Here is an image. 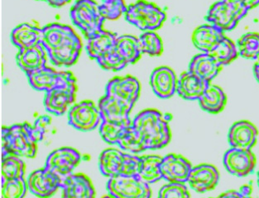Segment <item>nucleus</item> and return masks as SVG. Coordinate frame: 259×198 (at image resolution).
Returning a JSON list of instances; mask_svg holds the SVG:
<instances>
[{"mask_svg": "<svg viewBox=\"0 0 259 198\" xmlns=\"http://www.w3.org/2000/svg\"><path fill=\"white\" fill-rule=\"evenodd\" d=\"M42 45L51 63L59 67L75 64L82 50L81 41L74 30L70 26L58 23L44 27Z\"/></svg>", "mask_w": 259, "mask_h": 198, "instance_id": "obj_1", "label": "nucleus"}, {"mask_svg": "<svg viewBox=\"0 0 259 198\" xmlns=\"http://www.w3.org/2000/svg\"><path fill=\"white\" fill-rule=\"evenodd\" d=\"M169 114H161L155 109L139 112L133 120V125L139 133L147 150H160L167 146L171 139Z\"/></svg>", "mask_w": 259, "mask_h": 198, "instance_id": "obj_2", "label": "nucleus"}, {"mask_svg": "<svg viewBox=\"0 0 259 198\" xmlns=\"http://www.w3.org/2000/svg\"><path fill=\"white\" fill-rule=\"evenodd\" d=\"M2 153L20 158H34L37 142L32 136V125L27 122L2 128Z\"/></svg>", "mask_w": 259, "mask_h": 198, "instance_id": "obj_3", "label": "nucleus"}, {"mask_svg": "<svg viewBox=\"0 0 259 198\" xmlns=\"http://www.w3.org/2000/svg\"><path fill=\"white\" fill-rule=\"evenodd\" d=\"M141 157L107 149L99 158V168L103 175L112 178L118 176L139 175Z\"/></svg>", "mask_w": 259, "mask_h": 198, "instance_id": "obj_4", "label": "nucleus"}, {"mask_svg": "<svg viewBox=\"0 0 259 198\" xmlns=\"http://www.w3.org/2000/svg\"><path fill=\"white\" fill-rule=\"evenodd\" d=\"M248 11L239 0H220L209 8L205 20L225 33L236 28Z\"/></svg>", "mask_w": 259, "mask_h": 198, "instance_id": "obj_5", "label": "nucleus"}, {"mask_svg": "<svg viewBox=\"0 0 259 198\" xmlns=\"http://www.w3.org/2000/svg\"><path fill=\"white\" fill-rule=\"evenodd\" d=\"M126 21L143 32H154L163 25L166 14L153 3L139 0L127 6Z\"/></svg>", "mask_w": 259, "mask_h": 198, "instance_id": "obj_6", "label": "nucleus"}, {"mask_svg": "<svg viewBox=\"0 0 259 198\" xmlns=\"http://www.w3.org/2000/svg\"><path fill=\"white\" fill-rule=\"evenodd\" d=\"M72 23L83 32L87 40L104 31L100 6L94 0H77L70 11Z\"/></svg>", "mask_w": 259, "mask_h": 198, "instance_id": "obj_7", "label": "nucleus"}, {"mask_svg": "<svg viewBox=\"0 0 259 198\" xmlns=\"http://www.w3.org/2000/svg\"><path fill=\"white\" fill-rule=\"evenodd\" d=\"M113 198H151L152 190L147 182L136 176H118L109 178L106 185Z\"/></svg>", "mask_w": 259, "mask_h": 198, "instance_id": "obj_8", "label": "nucleus"}, {"mask_svg": "<svg viewBox=\"0 0 259 198\" xmlns=\"http://www.w3.org/2000/svg\"><path fill=\"white\" fill-rule=\"evenodd\" d=\"M27 77L32 89L46 93L60 87L76 85V79L71 72L57 71L48 66L27 75Z\"/></svg>", "mask_w": 259, "mask_h": 198, "instance_id": "obj_9", "label": "nucleus"}, {"mask_svg": "<svg viewBox=\"0 0 259 198\" xmlns=\"http://www.w3.org/2000/svg\"><path fill=\"white\" fill-rule=\"evenodd\" d=\"M68 122L80 131H91L102 122L98 106L92 101H82L71 106L68 112Z\"/></svg>", "mask_w": 259, "mask_h": 198, "instance_id": "obj_10", "label": "nucleus"}, {"mask_svg": "<svg viewBox=\"0 0 259 198\" xmlns=\"http://www.w3.org/2000/svg\"><path fill=\"white\" fill-rule=\"evenodd\" d=\"M62 178L53 171L47 169H37L32 172L27 180V188L31 193L40 198L53 196L62 186Z\"/></svg>", "mask_w": 259, "mask_h": 198, "instance_id": "obj_11", "label": "nucleus"}, {"mask_svg": "<svg viewBox=\"0 0 259 198\" xmlns=\"http://www.w3.org/2000/svg\"><path fill=\"white\" fill-rule=\"evenodd\" d=\"M80 160L81 155L75 149L64 147L53 151L48 155L45 167L64 178L72 173Z\"/></svg>", "mask_w": 259, "mask_h": 198, "instance_id": "obj_12", "label": "nucleus"}, {"mask_svg": "<svg viewBox=\"0 0 259 198\" xmlns=\"http://www.w3.org/2000/svg\"><path fill=\"white\" fill-rule=\"evenodd\" d=\"M140 90V83L137 78L131 76H118L109 80L105 88V94L134 107L139 99Z\"/></svg>", "mask_w": 259, "mask_h": 198, "instance_id": "obj_13", "label": "nucleus"}, {"mask_svg": "<svg viewBox=\"0 0 259 198\" xmlns=\"http://www.w3.org/2000/svg\"><path fill=\"white\" fill-rule=\"evenodd\" d=\"M223 163L229 173L243 178L254 171L257 159L251 151L230 148L224 155Z\"/></svg>", "mask_w": 259, "mask_h": 198, "instance_id": "obj_14", "label": "nucleus"}, {"mask_svg": "<svg viewBox=\"0 0 259 198\" xmlns=\"http://www.w3.org/2000/svg\"><path fill=\"white\" fill-rule=\"evenodd\" d=\"M98 107L103 121L118 123L125 126L132 125L133 120L130 119V114L133 107L123 101L105 94L99 101Z\"/></svg>", "mask_w": 259, "mask_h": 198, "instance_id": "obj_15", "label": "nucleus"}, {"mask_svg": "<svg viewBox=\"0 0 259 198\" xmlns=\"http://www.w3.org/2000/svg\"><path fill=\"white\" fill-rule=\"evenodd\" d=\"M77 85L60 87L47 92L44 97V107L51 114L62 116L75 100Z\"/></svg>", "mask_w": 259, "mask_h": 198, "instance_id": "obj_16", "label": "nucleus"}, {"mask_svg": "<svg viewBox=\"0 0 259 198\" xmlns=\"http://www.w3.org/2000/svg\"><path fill=\"white\" fill-rule=\"evenodd\" d=\"M191 169V162L181 155L169 154L161 160V175L168 182L186 183Z\"/></svg>", "mask_w": 259, "mask_h": 198, "instance_id": "obj_17", "label": "nucleus"}, {"mask_svg": "<svg viewBox=\"0 0 259 198\" xmlns=\"http://www.w3.org/2000/svg\"><path fill=\"white\" fill-rule=\"evenodd\" d=\"M258 130L252 122L239 121L234 123L228 133L231 148L251 151L257 142Z\"/></svg>", "mask_w": 259, "mask_h": 198, "instance_id": "obj_18", "label": "nucleus"}, {"mask_svg": "<svg viewBox=\"0 0 259 198\" xmlns=\"http://www.w3.org/2000/svg\"><path fill=\"white\" fill-rule=\"evenodd\" d=\"M220 180L218 169L211 164H199L192 167L187 182L194 191L204 193L215 188Z\"/></svg>", "mask_w": 259, "mask_h": 198, "instance_id": "obj_19", "label": "nucleus"}, {"mask_svg": "<svg viewBox=\"0 0 259 198\" xmlns=\"http://www.w3.org/2000/svg\"><path fill=\"white\" fill-rule=\"evenodd\" d=\"M48 55L42 43L18 50L16 60L18 67L26 76L45 67Z\"/></svg>", "mask_w": 259, "mask_h": 198, "instance_id": "obj_20", "label": "nucleus"}, {"mask_svg": "<svg viewBox=\"0 0 259 198\" xmlns=\"http://www.w3.org/2000/svg\"><path fill=\"white\" fill-rule=\"evenodd\" d=\"M178 79L175 72L166 66L155 69L150 76L152 91L162 99L172 97L177 93Z\"/></svg>", "mask_w": 259, "mask_h": 198, "instance_id": "obj_21", "label": "nucleus"}, {"mask_svg": "<svg viewBox=\"0 0 259 198\" xmlns=\"http://www.w3.org/2000/svg\"><path fill=\"white\" fill-rule=\"evenodd\" d=\"M62 198H96L93 184L84 173H71L62 178Z\"/></svg>", "mask_w": 259, "mask_h": 198, "instance_id": "obj_22", "label": "nucleus"}, {"mask_svg": "<svg viewBox=\"0 0 259 198\" xmlns=\"http://www.w3.org/2000/svg\"><path fill=\"white\" fill-rule=\"evenodd\" d=\"M209 84L188 71L178 78L177 94L185 100H199Z\"/></svg>", "mask_w": 259, "mask_h": 198, "instance_id": "obj_23", "label": "nucleus"}, {"mask_svg": "<svg viewBox=\"0 0 259 198\" xmlns=\"http://www.w3.org/2000/svg\"><path fill=\"white\" fill-rule=\"evenodd\" d=\"M223 67L209 53H200L195 55L189 64L188 71L198 77L210 83L218 76Z\"/></svg>", "mask_w": 259, "mask_h": 198, "instance_id": "obj_24", "label": "nucleus"}, {"mask_svg": "<svg viewBox=\"0 0 259 198\" xmlns=\"http://www.w3.org/2000/svg\"><path fill=\"white\" fill-rule=\"evenodd\" d=\"M225 37V32L208 23L198 27L194 31L191 39L198 50L204 53H210Z\"/></svg>", "mask_w": 259, "mask_h": 198, "instance_id": "obj_25", "label": "nucleus"}, {"mask_svg": "<svg viewBox=\"0 0 259 198\" xmlns=\"http://www.w3.org/2000/svg\"><path fill=\"white\" fill-rule=\"evenodd\" d=\"M11 42L18 50L42 43L44 28L31 23H23L11 32Z\"/></svg>", "mask_w": 259, "mask_h": 198, "instance_id": "obj_26", "label": "nucleus"}, {"mask_svg": "<svg viewBox=\"0 0 259 198\" xmlns=\"http://www.w3.org/2000/svg\"><path fill=\"white\" fill-rule=\"evenodd\" d=\"M117 38L116 33L104 30L99 34L87 40L85 46L87 54L91 59H98L114 47Z\"/></svg>", "mask_w": 259, "mask_h": 198, "instance_id": "obj_27", "label": "nucleus"}, {"mask_svg": "<svg viewBox=\"0 0 259 198\" xmlns=\"http://www.w3.org/2000/svg\"><path fill=\"white\" fill-rule=\"evenodd\" d=\"M198 101L204 111L209 113L217 114L225 109L227 97L221 87L209 84L205 93Z\"/></svg>", "mask_w": 259, "mask_h": 198, "instance_id": "obj_28", "label": "nucleus"}, {"mask_svg": "<svg viewBox=\"0 0 259 198\" xmlns=\"http://www.w3.org/2000/svg\"><path fill=\"white\" fill-rule=\"evenodd\" d=\"M114 48L127 62V64H135L141 58L142 53L139 48V38L134 36L123 35L118 37Z\"/></svg>", "mask_w": 259, "mask_h": 198, "instance_id": "obj_29", "label": "nucleus"}, {"mask_svg": "<svg viewBox=\"0 0 259 198\" xmlns=\"http://www.w3.org/2000/svg\"><path fill=\"white\" fill-rule=\"evenodd\" d=\"M162 158L158 155H144L141 157L139 178L148 184L162 179L161 164Z\"/></svg>", "mask_w": 259, "mask_h": 198, "instance_id": "obj_30", "label": "nucleus"}, {"mask_svg": "<svg viewBox=\"0 0 259 198\" xmlns=\"http://www.w3.org/2000/svg\"><path fill=\"white\" fill-rule=\"evenodd\" d=\"M222 67L229 65L239 56L236 44L225 36L209 53Z\"/></svg>", "mask_w": 259, "mask_h": 198, "instance_id": "obj_31", "label": "nucleus"}, {"mask_svg": "<svg viewBox=\"0 0 259 198\" xmlns=\"http://www.w3.org/2000/svg\"><path fill=\"white\" fill-rule=\"evenodd\" d=\"M25 173V164L20 157L2 153L1 175L3 179H16L23 178Z\"/></svg>", "mask_w": 259, "mask_h": 198, "instance_id": "obj_32", "label": "nucleus"}, {"mask_svg": "<svg viewBox=\"0 0 259 198\" xmlns=\"http://www.w3.org/2000/svg\"><path fill=\"white\" fill-rule=\"evenodd\" d=\"M237 48L239 55L243 59H259V33L248 32L239 37L237 41Z\"/></svg>", "mask_w": 259, "mask_h": 198, "instance_id": "obj_33", "label": "nucleus"}, {"mask_svg": "<svg viewBox=\"0 0 259 198\" xmlns=\"http://www.w3.org/2000/svg\"><path fill=\"white\" fill-rule=\"evenodd\" d=\"M123 151L133 154H141L147 151L145 144L143 142L139 133L135 130L134 125L126 126L122 137L117 144Z\"/></svg>", "mask_w": 259, "mask_h": 198, "instance_id": "obj_34", "label": "nucleus"}, {"mask_svg": "<svg viewBox=\"0 0 259 198\" xmlns=\"http://www.w3.org/2000/svg\"><path fill=\"white\" fill-rule=\"evenodd\" d=\"M142 55L159 56L163 52V43L161 37L155 32H144L139 38Z\"/></svg>", "mask_w": 259, "mask_h": 198, "instance_id": "obj_35", "label": "nucleus"}, {"mask_svg": "<svg viewBox=\"0 0 259 198\" xmlns=\"http://www.w3.org/2000/svg\"><path fill=\"white\" fill-rule=\"evenodd\" d=\"M100 12L104 20L114 21L126 14L127 6L124 0H101Z\"/></svg>", "mask_w": 259, "mask_h": 198, "instance_id": "obj_36", "label": "nucleus"}, {"mask_svg": "<svg viewBox=\"0 0 259 198\" xmlns=\"http://www.w3.org/2000/svg\"><path fill=\"white\" fill-rule=\"evenodd\" d=\"M27 182L24 178L3 179L1 183V197L24 198L27 193Z\"/></svg>", "mask_w": 259, "mask_h": 198, "instance_id": "obj_37", "label": "nucleus"}, {"mask_svg": "<svg viewBox=\"0 0 259 198\" xmlns=\"http://www.w3.org/2000/svg\"><path fill=\"white\" fill-rule=\"evenodd\" d=\"M96 61L105 71H114V72L122 71L123 69L125 68L126 66L128 65L127 62L123 59V57L121 56L118 51L115 50L114 46L107 53H105V55L96 59Z\"/></svg>", "mask_w": 259, "mask_h": 198, "instance_id": "obj_38", "label": "nucleus"}, {"mask_svg": "<svg viewBox=\"0 0 259 198\" xmlns=\"http://www.w3.org/2000/svg\"><path fill=\"white\" fill-rule=\"evenodd\" d=\"M125 127V125H120L118 123L102 120V122L100 125V134L105 142L111 145H117Z\"/></svg>", "mask_w": 259, "mask_h": 198, "instance_id": "obj_39", "label": "nucleus"}, {"mask_svg": "<svg viewBox=\"0 0 259 198\" xmlns=\"http://www.w3.org/2000/svg\"><path fill=\"white\" fill-rule=\"evenodd\" d=\"M191 195L185 183L169 182L158 192V198H190Z\"/></svg>", "mask_w": 259, "mask_h": 198, "instance_id": "obj_40", "label": "nucleus"}, {"mask_svg": "<svg viewBox=\"0 0 259 198\" xmlns=\"http://www.w3.org/2000/svg\"><path fill=\"white\" fill-rule=\"evenodd\" d=\"M51 124V117L49 116H41L36 119L33 125H32V132L33 138L37 143L44 139V134Z\"/></svg>", "mask_w": 259, "mask_h": 198, "instance_id": "obj_41", "label": "nucleus"}, {"mask_svg": "<svg viewBox=\"0 0 259 198\" xmlns=\"http://www.w3.org/2000/svg\"><path fill=\"white\" fill-rule=\"evenodd\" d=\"M252 191V189L251 186L244 185L239 189V191L230 190V191H225L217 198H252L251 196Z\"/></svg>", "mask_w": 259, "mask_h": 198, "instance_id": "obj_42", "label": "nucleus"}, {"mask_svg": "<svg viewBox=\"0 0 259 198\" xmlns=\"http://www.w3.org/2000/svg\"><path fill=\"white\" fill-rule=\"evenodd\" d=\"M48 5L54 8H61L71 2V0H45Z\"/></svg>", "mask_w": 259, "mask_h": 198, "instance_id": "obj_43", "label": "nucleus"}, {"mask_svg": "<svg viewBox=\"0 0 259 198\" xmlns=\"http://www.w3.org/2000/svg\"><path fill=\"white\" fill-rule=\"evenodd\" d=\"M248 10L259 6V0H239Z\"/></svg>", "mask_w": 259, "mask_h": 198, "instance_id": "obj_44", "label": "nucleus"}, {"mask_svg": "<svg viewBox=\"0 0 259 198\" xmlns=\"http://www.w3.org/2000/svg\"><path fill=\"white\" fill-rule=\"evenodd\" d=\"M253 75H254L255 79L259 83V59L256 62L253 66Z\"/></svg>", "mask_w": 259, "mask_h": 198, "instance_id": "obj_45", "label": "nucleus"}, {"mask_svg": "<svg viewBox=\"0 0 259 198\" xmlns=\"http://www.w3.org/2000/svg\"><path fill=\"white\" fill-rule=\"evenodd\" d=\"M257 186H258L259 188V171L257 172Z\"/></svg>", "mask_w": 259, "mask_h": 198, "instance_id": "obj_46", "label": "nucleus"}, {"mask_svg": "<svg viewBox=\"0 0 259 198\" xmlns=\"http://www.w3.org/2000/svg\"><path fill=\"white\" fill-rule=\"evenodd\" d=\"M102 198H113V197H112V196H109H109H104V197H102Z\"/></svg>", "mask_w": 259, "mask_h": 198, "instance_id": "obj_47", "label": "nucleus"}, {"mask_svg": "<svg viewBox=\"0 0 259 198\" xmlns=\"http://www.w3.org/2000/svg\"><path fill=\"white\" fill-rule=\"evenodd\" d=\"M38 1H42V0H38ZM45 1V0H44Z\"/></svg>", "mask_w": 259, "mask_h": 198, "instance_id": "obj_48", "label": "nucleus"}]
</instances>
